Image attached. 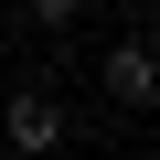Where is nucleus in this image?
Returning <instances> with one entry per match:
<instances>
[{
    "mask_svg": "<svg viewBox=\"0 0 160 160\" xmlns=\"http://www.w3.org/2000/svg\"><path fill=\"white\" fill-rule=\"evenodd\" d=\"M107 96H118V107H149V96H160V53H149V43H118V53H107Z\"/></svg>",
    "mask_w": 160,
    "mask_h": 160,
    "instance_id": "nucleus-1",
    "label": "nucleus"
},
{
    "mask_svg": "<svg viewBox=\"0 0 160 160\" xmlns=\"http://www.w3.org/2000/svg\"><path fill=\"white\" fill-rule=\"evenodd\" d=\"M0 128H11V149H64V107H53V96H11Z\"/></svg>",
    "mask_w": 160,
    "mask_h": 160,
    "instance_id": "nucleus-2",
    "label": "nucleus"
},
{
    "mask_svg": "<svg viewBox=\"0 0 160 160\" xmlns=\"http://www.w3.org/2000/svg\"><path fill=\"white\" fill-rule=\"evenodd\" d=\"M22 11H32V22H75L86 0H22Z\"/></svg>",
    "mask_w": 160,
    "mask_h": 160,
    "instance_id": "nucleus-3",
    "label": "nucleus"
}]
</instances>
